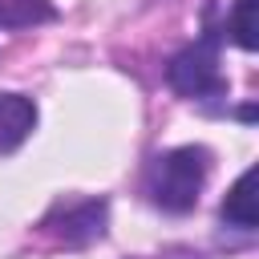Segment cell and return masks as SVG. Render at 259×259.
<instances>
[{"label": "cell", "mask_w": 259, "mask_h": 259, "mask_svg": "<svg viewBox=\"0 0 259 259\" xmlns=\"http://www.w3.org/2000/svg\"><path fill=\"white\" fill-rule=\"evenodd\" d=\"M206 170H210V154L202 146H178V150H162L150 158L146 166V178H142V190L146 198L166 210V214H186L194 210L198 194H202V182H206Z\"/></svg>", "instance_id": "6da1fadb"}, {"label": "cell", "mask_w": 259, "mask_h": 259, "mask_svg": "<svg viewBox=\"0 0 259 259\" xmlns=\"http://www.w3.org/2000/svg\"><path fill=\"white\" fill-rule=\"evenodd\" d=\"M45 227L53 235H61L65 243L81 247L105 235V202L101 198H81V202H57V210L45 219Z\"/></svg>", "instance_id": "3957f363"}, {"label": "cell", "mask_w": 259, "mask_h": 259, "mask_svg": "<svg viewBox=\"0 0 259 259\" xmlns=\"http://www.w3.org/2000/svg\"><path fill=\"white\" fill-rule=\"evenodd\" d=\"M166 81L182 93V97H210V93H223V69H219V49H214V36H202L194 40L190 49H182L170 69H166Z\"/></svg>", "instance_id": "7a4b0ae2"}, {"label": "cell", "mask_w": 259, "mask_h": 259, "mask_svg": "<svg viewBox=\"0 0 259 259\" xmlns=\"http://www.w3.org/2000/svg\"><path fill=\"white\" fill-rule=\"evenodd\" d=\"M49 20H57L49 0H0V28H32Z\"/></svg>", "instance_id": "8992f818"}, {"label": "cell", "mask_w": 259, "mask_h": 259, "mask_svg": "<svg viewBox=\"0 0 259 259\" xmlns=\"http://www.w3.org/2000/svg\"><path fill=\"white\" fill-rule=\"evenodd\" d=\"M36 130V105L24 93H0V154H12Z\"/></svg>", "instance_id": "277c9868"}, {"label": "cell", "mask_w": 259, "mask_h": 259, "mask_svg": "<svg viewBox=\"0 0 259 259\" xmlns=\"http://www.w3.org/2000/svg\"><path fill=\"white\" fill-rule=\"evenodd\" d=\"M219 214H223V223H231L239 231H255V223H259V214H255V170H243L235 178V186L223 198Z\"/></svg>", "instance_id": "5b68a950"}, {"label": "cell", "mask_w": 259, "mask_h": 259, "mask_svg": "<svg viewBox=\"0 0 259 259\" xmlns=\"http://www.w3.org/2000/svg\"><path fill=\"white\" fill-rule=\"evenodd\" d=\"M231 32L239 40V49L255 53L259 49V24H255V0H235V12H231Z\"/></svg>", "instance_id": "52a82bcc"}]
</instances>
